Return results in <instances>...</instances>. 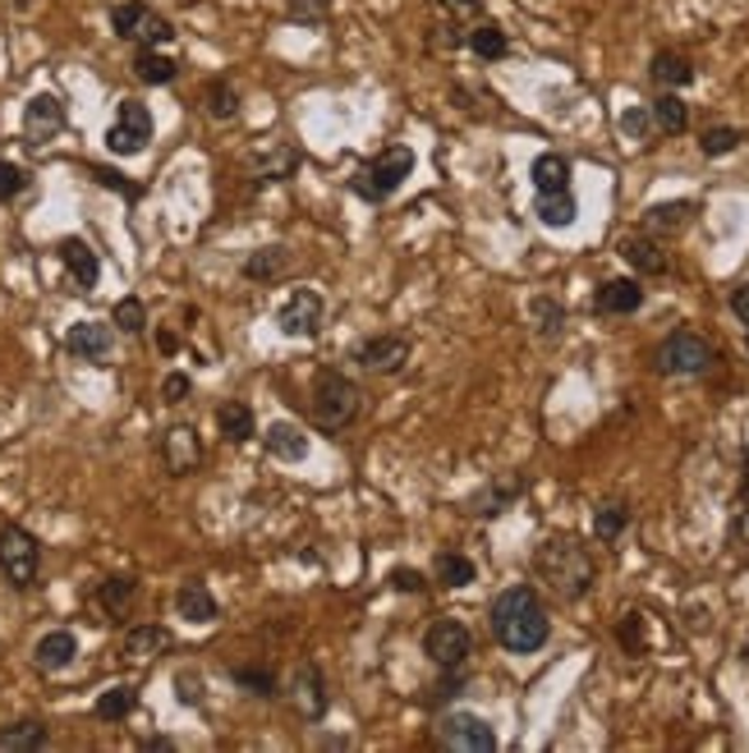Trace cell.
I'll return each instance as SVG.
<instances>
[{
	"mask_svg": "<svg viewBox=\"0 0 749 753\" xmlns=\"http://www.w3.org/2000/svg\"><path fill=\"white\" fill-rule=\"evenodd\" d=\"M493 634H497V644L515 657H529L547 644V634H552V620H547V607L538 602L534 588H506L497 602H493Z\"/></svg>",
	"mask_w": 749,
	"mask_h": 753,
	"instance_id": "1",
	"label": "cell"
},
{
	"mask_svg": "<svg viewBox=\"0 0 749 753\" xmlns=\"http://www.w3.org/2000/svg\"><path fill=\"white\" fill-rule=\"evenodd\" d=\"M534 575L556 593V597H584L593 588V560L588 551L575 542V538H547L538 551H534Z\"/></svg>",
	"mask_w": 749,
	"mask_h": 753,
	"instance_id": "2",
	"label": "cell"
},
{
	"mask_svg": "<svg viewBox=\"0 0 749 753\" xmlns=\"http://www.w3.org/2000/svg\"><path fill=\"white\" fill-rule=\"evenodd\" d=\"M415 175V153H409L405 143H391L387 153H378L372 157L354 179H350V188L359 198H368V203H382V198H391L396 188Z\"/></svg>",
	"mask_w": 749,
	"mask_h": 753,
	"instance_id": "3",
	"label": "cell"
},
{
	"mask_svg": "<svg viewBox=\"0 0 749 753\" xmlns=\"http://www.w3.org/2000/svg\"><path fill=\"white\" fill-rule=\"evenodd\" d=\"M359 413V391H354V382H346L341 372H331V368H322L318 376H313V419H318V428L322 432H341L350 419Z\"/></svg>",
	"mask_w": 749,
	"mask_h": 753,
	"instance_id": "4",
	"label": "cell"
},
{
	"mask_svg": "<svg viewBox=\"0 0 749 753\" xmlns=\"http://www.w3.org/2000/svg\"><path fill=\"white\" fill-rule=\"evenodd\" d=\"M713 359H718V350L708 345L699 331H671L653 354L662 376H699V372L713 368Z\"/></svg>",
	"mask_w": 749,
	"mask_h": 753,
	"instance_id": "5",
	"label": "cell"
},
{
	"mask_svg": "<svg viewBox=\"0 0 749 753\" xmlns=\"http://www.w3.org/2000/svg\"><path fill=\"white\" fill-rule=\"evenodd\" d=\"M110 28H116V37H125V42H134V47H166L171 32H175L153 6H143V0H125V6L110 10Z\"/></svg>",
	"mask_w": 749,
	"mask_h": 753,
	"instance_id": "6",
	"label": "cell"
},
{
	"mask_svg": "<svg viewBox=\"0 0 749 753\" xmlns=\"http://www.w3.org/2000/svg\"><path fill=\"white\" fill-rule=\"evenodd\" d=\"M37 565H42V551H37V538L19 524L0 529V570L14 588H32L37 584Z\"/></svg>",
	"mask_w": 749,
	"mask_h": 753,
	"instance_id": "7",
	"label": "cell"
},
{
	"mask_svg": "<svg viewBox=\"0 0 749 753\" xmlns=\"http://www.w3.org/2000/svg\"><path fill=\"white\" fill-rule=\"evenodd\" d=\"M147 143H153V110H147L143 101H120L116 120H110V129H106V147L116 157H138Z\"/></svg>",
	"mask_w": 749,
	"mask_h": 753,
	"instance_id": "8",
	"label": "cell"
},
{
	"mask_svg": "<svg viewBox=\"0 0 749 753\" xmlns=\"http://www.w3.org/2000/svg\"><path fill=\"white\" fill-rule=\"evenodd\" d=\"M424 653H428L441 671H460V666L469 662V653H474V638H469V629H465L460 620H437V625H428V634H424Z\"/></svg>",
	"mask_w": 749,
	"mask_h": 753,
	"instance_id": "9",
	"label": "cell"
},
{
	"mask_svg": "<svg viewBox=\"0 0 749 753\" xmlns=\"http://www.w3.org/2000/svg\"><path fill=\"white\" fill-rule=\"evenodd\" d=\"M437 735L456 753H493L497 749V731L483 717H474V712H451V717H441Z\"/></svg>",
	"mask_w": 749,
	"mask_h": 753,
	"instance_id": "10",
	"label": "cell"
},
{
	"mask_svg": "<svg viewBox=\"0 0 749 753\" xmlns=\"http://www.w3.org/2000/svg\"><path fill=\"white\" fill-rule=\"evenodd\" d=\"M322 313H327V304H322L318 290H294L276 309V326H281V335L309 341V335H318V326H322Z\"/></svg>",
	"mask_w": 749,
	"mask_h": 753,
	"instance_id": "11",
	"label": "cell"
},
{
	"mask_svg": "<svg viewBox=\"0 0 749 753\" xmlns=\"http://www.w3.org/2000/svg\"><path fill=\"white\" fill-rule=\"evenodd\" d=\"M60 129H65V101L56 92H37L23 106V143L47 147L51 138H60Z\"/></svg>",
	"mask_w": 749,
	"mask_h": 753,
	"instance_id": "12",
	"label": "cell"
},
{
	"mask_svg": "<svg viewBox=\"0 0 749 753\" xmlns=\"http://www.w3.org/2000/svg\"><path fill=\"white\" fill-rule=\"evenodd\" d=\"M110 345H116V331L106 322H74L65 331V350L74 359H88V363H106L110 359Z\"/></svg>",
	"mask_w": 749,
	"mask_h": 753,
	"instance_id": "13",
	"label": "cell"
},
{
	"mask_svg": "<svg viewBox=\"0 0 749 753\" xmlns=\"http://www.w3.org/2000/svg\"><path fill=\"white\" fill-rule=\"evenodd\" d=\"M644 304V285L634 276H616V281H603L593 294V309L603 317H625V313H640Z\"/></svg>",
	"mask_w": 749,
	"mask_h": 753,
	"instance_id": "14",
	"label": "cell"
},
{
	"mask_svg": "<svg viewBox=\"0 0 749 753\" xmlns=\"http://www.w3.org/2000/svg\"><path fill=\"white\" fill-rule=\"evenodd\" d=\"M354 359L363 372H400L409 359V341L405 335H378V341H363L354 350Z\"/></svg>",
	"mask_w": 749,
	"mask_h": 753,
	"instance_id": "15",
	"label": "cell"
},
{
	"mask_svg": "<svg viewBox=\"0 0 749 753\" xmlns=\"http://www.w3.org/2000/svg\"><path fill=\"white\" fill-rule=\"evenodd\" d=\"M198 456H203V446H198V432H194L189 423L166 428V437H162V460H166L171 473H189V469H198Z\"/></svg>",
	"mask_w": 749,
	"mask_h": 753,
	"instance_id": "16",
	"label": "cell"
},
{
	"mask_svg": "<svg viewBox=\"0 0 749 753\" xmlns=\"http://www.w3.org/2000/svg\"><path fill=\"white\" fill-rule=\"evenodd\" d=\"M60 262H65V272H69V281H74V290H97V276H101V262H97V253L79 239V235H69V239H60Z\"/></svg>",
	"mask_w": 749,
	"mask_h": 753,
	"instance_id": "17",
	"label": "cell"
},
{
	"mask_svg": "<svg viewBox=\"0 0 749 753\" xmlns=\"http://www.w3.org/2000/svg\"><path fill=\"white\" fill-rule=\"evenodd\" d=\"M519 492H524V478H519V473H502V478H493L488 487H483V492H474L469 510L483 515V519H493V515H502L506 506H515Z\"/></svg>",
	"mask_w": 749,
	"mask_h": 753,
	"instance_id": "18",
	"label": "cell"
},
{
	"mask_svg": "<svg viewBox=\"0 0 749 753\" xmlns=\"http://www.w3.org/2000/svg\"><path fill=\"white\" fill-rule=\"evenodd\" d=\"M290 698H294V707L304 712L309 722H318L322 712H327V685H322V671H318V666H299L294 685H290Z\"/></svg>",
	"mask_w": 749,
	"mask_h": 753,
	"instance_id": "19",
	"label": "cell"
},
{
	"mask_svg": "<svg viewBox=\"0 0 749 753\" xmlns=\"http://www.w3.org/2000/svg\"><path fill=\"white\" fill-rule=\"evenodd\" d=\"M74 653H79V638H74L69 629H51V634L37 638L32 662H37V671H65L74 662Z\"/></svg>",
	"mask_w": 749,
	"mask_h": 753,
	"instance_id": "20",
	"label": "cell"
},
{
	"mask_svg": "<svg viewBox=\"0 0 749 753\" xmlns=\"http://www.w3.org/2000/svg\"><path fill=\"white\" fill-rule=\"evenodd\" d=\"M262 441H268V456L281 460V464H299V460L309 456V437L299 432L294 423H281V419L262 432Z\"/></svg>",
	"mask_w": 749,
	"mask_h": 753,
	"instance_id": "21",
	"label": "cell"
},
{
	"mask_svg": "<svg viewBox=\"0 0 749 753\" xmlns=\"http://www.w3.org/2000/svg\"><path fill=\"white\" fill-rule=\"evenodd\" d=\"M621 257L630 262L634 272H644V276H662L667 272V253L658 248L653 235H625L621 239Z\"/></svg>",
	"mask_w": 749,
	"mask_h": 753,
	"instance_id": "22",
	"label": "cell"
},
{
	"mask_svg": "<svg viewBox=\"0 0 749 753\" xmlns=\"http://www.w3.org/2000/svg\"><path fill=\"white\" fill-rule=\"evenodd\" d=\"M175 616H184L189 625H212L216 620V597L207 593V584H184L175 593Z\"/></svg>",
	"mask_w": 749,
	"mask_h": 753,
	"instance_id": "23",
	"label": "cell"
},
{
	"mask_svg": "<svg viewBox=\"0 0 749 753\" xmlns=\"http://www.w3.org/2000/svg\"><path fill=\"white\" fill-rule=\"evenodd\" d=\"M694 221V203H658V207H649V216H644V231L658 239V235H677V231H685V225Z\"/></svg>",
	"mask_w": 749,
	"mask_h": 753,
	"instance_id": "24",
	"label": "cell"
},
{
	"mask_svg": "<svg viewBox=\"0 0 749 753\" xmlns=\"http://www.w3.org/2000/svg\"><path fill=\"white\" fill-rule=\"evenodd\" d=\"M534 212H538L543 225H552V231H566V225H575V216H580V203H575L571 188H561V194H538Z\"/></svg>",
	"mask_w": 749,
	"mask_h": 753,
	"instance_id": "25",
	"label": "cell"
},
{
	"mask_svg": "<svg viewBox=\"0 0 749 753\" xmlns=\"http://www.w3.org/2000/svg\"><path fill=\"white\" fill-rule=\"evenodd\" d=\"M529 175H534L538 194H561V188H571V162L561 157V153H543Z\"/></svg>",
	"mask_w": 749,
	"mask_h": 753,
	"instance_id": "26",
	"label": "cell"
},
{
	"mask_svg": "<svg viewBox=\"0 0 749 753\" xmlns=\"http://www.w3.org/2000/svg\"><path fill=\"white\" fill-rule=\"evenodd\" d=\"M653 84H662V88H690L694 84V65L681 51H658L653 56Z\"/></svg>",
	"mask_w": 749,
	"mask_h": 753,
	"instance_id": "27",
	"label": "cell"
},
{
	"mask_svg": "<svg viewBox=\"0 0 749 753\" xmlns=\"http://www.w3.org/2000/svg\"><path fill=\"white\" fill-rule=\"evenodd\" d=\"M432 575H437V584H441V588H469V584L478 579L474 560H469V556H460V551H441V556H437V565H432Z\"/></svg>",
	"mask_w": 749,
	"mask_h": 753,
	"instance_id": "28",
	"label": "cell"
},
{
	"mask_svg": "<svg viewBox=\"0 0 749 753\" xmlns=\"http://www.w3.org/2000/svg\"><path fill=\"white\" fill-rule=\"evenodd\" d=\"M216 428L226 441H249L253 437V409L244 400H226L216 409Z\"/></svg>",
	"mask_w": 749,
	"mask_h": 753,
	"instance_id": "29",
	"label": "cell"
},
{
	"mask_svg": "<svg viewBox=\"0 0 749 753\" xmlns=\"http://www.w3.org/2000/svg\"><path fill=\"white\" fill-rule=\"evenodd\" d=\"M134 74L143 84H171L175 74H179V65L171 60V56H162L157 47H138V56H134Z\"/></svg>",
	"mask_w": 749,
	"mask_h": 753,
	"instance_id": "30",
	"label": "cell"
},
{
	"mask_svg": "<svg viewBox=\"0 0 749 753\" xmlns=\"http://www.w3.org/2000/svg\"><path fill=\"white\" fill-rule=\"evenodd\" d=\"M134 593H138V584H134V579H125V575H116V579H106V584L97 588V607H101L110 620H120V616L129 612Z\"/></svg>",
	"mask_w": 749,
	"mask_h": 753,
	"instance_id": "31",
	"label": "cell"
},
{
	"mask_svg": "<svg viewBox=\"0 0 749 753\" xmlns=\"http://www.w3.org/2000/svg\"><path fill=\"white\" fill-rule=\"evenodd\" d=\"M290 267V253L281 248V244H268V248H257L249 262H244V276L249 281H272V276H281Z\"/></svg>",
	"mask_w": 749,
	"mask_h": 753,
	"instance_id": "32",
	"label": "cell"
},
{
	"mask_svg": "<svg viewBox=\"0 0 749 753\" xmlns=\"http://www.w3.org/2000/svg\"><path fill=\"white\" fill-rule=\"evenodd\" d=\"M47 726H37V722H19V726H6L0 731V749H10V753H37V749H47Z\"/></svg>",
	"mask_w": 749,
	"mask_h": 753,
	"instance_id": "33",
	"label": "cell"
},
{
	"mask_svg": "<svg viewBox=\"0 0 749 753\" xmlns=\"http://www.w3.org/2000/svg\"><path fill=\"white\" fill-rule=\"evenodd\" d=\"M469 51H474L478 60H502V56L510 51V37H506L497 23H478V28L469 32Z\"/></svg>",
	"mask_w": 749,
	"mask_h": 753,
	"instance_id": "34",
	"label": "cell"
},
{
	"mask_svg": "<svg viewBox=\"0 0 749 753\" xmlns=\"http://www.w3.org/2000/svg\"><path fill=\"white\" fill-rule=\"evenodd\" d=\"M653 125H658L662 134H685V125H690L685 101H681L677 92H662V97L653 101Z\"/></svg>",
	"mask_w": 749,
	"mask_h": 753,
	"instance_id": "35",
	"label": "cell"
},
{
	"mask_svg": "<svg viewBox=\"0 0 749 753\" xmlns=\"http://www.w3.org/2000/svg\"><path fill=\"white\" fill-rule=\"evenodd\" d=\"M625 524H630V510L621 501H603L593 515V534H597V542H616L625 534Z\"/></svg>",
	"mask_w": 749,
	"mask_h": 753,
	"instance_id": "36",
	"label": "cell"
},
{
	"mask_svg": "<svg viewBox=\"0 0 749 753\" xmlns=\"http://www.w3.org/2000/svg\"><path fill=\"white\" fill-rule=\"evenodd\" d=\"M166 644H171V634L157 629V625H138V629L125 634V653H129V657H153V653H162Z\"/></svg>",
	"mask_w": 749,
	"mask_h": 753,
	"instance_id": "37",
	"label": "cell"
},
{
	"mask_svg": "<svg viewBox=\"0 0 749 753\" xmlns=\"http://www.w3.org/2000/svg\"><path fill=\"white\" fill-rule=\"evenodd\" d=\"M93 712H97L101 722H125L129 712H134V690H129V685H110V690L97 698Z\"/></svg>",
	"mask_w": 749,
	"mask_h": 753,
	"instance_id": "38",
	"label": "cell"
},
{
	"mask_svg": "<svg viewBox=\"0 0 749 753\" xmlns=\"http://www.w3.org/2000/svg\"><path fill=\"white\" fill-rule=\"evenodd\" d=\"M294 166H299V153H294V147H272V153H262V157H257V175H262V179H290Z\"/></svg>",
	"mask_w": 749,
	"mask_h": 753,
	"instance_id": "39",
	"label": "cell"
},
{
	"mask_svg": "<svg viewBox=\"0 0 749 753\" xmlns=\"http://www.w3.org/2000/svg\"><path fill=\"white\" fill-rule=\"evenodd\" d=\"M207 110L216 120H235L240 116V92L226 84V79H216L212 88H207Z\"/></svg>",
	"mask_w": 749,
	"mask_h": 753,
	"instance_id": "40",
	"label": "cell"
},
{
	"mask_svg": "<svg viewBox=\"0 0 749 753\" xmlns=\"http://www.w3.org/2000/svg\"><path fill=\"white\" fill-rule=\"evenodd\" d=\"M110 322H116L125 335H143L147 331V309H143V299H120L116 304V313H110Z\"/></svg>",
	"mask_w": 749,
	"mask_h": 753,
	"instance_id": "41",
	"label": "cell"
},
{
	"mask_svg": "<svg viewBox=\"0 0 749 753\" xmlns=\"http://www.w3.org/2000/svg\"><path fill=\"white\" fill-rule=\"evenodd\" d=\"M529 313H534L538 335H556V331H561V322H566V309H561L556 299H547V294H538V299H534Z\"/></svg>",
	"mask_w": 749,
	"mask_h": 753,
	"instance_id": "42",
	"label": "cell"
},
{
	"mask_svg": "<svg viewBox=\"0 0 749 753\" xmlns=\"http://www.w3.org/2000/svg\"><path fill=\"white\" fill-rule=\"evenodd\" d=\"M699 147H703V157H727V153H736V147H740V129L718 125V129H708L699 138Z\"/></svg>",
	"mask_w": 749,
	"mask_h": 753,
	"instance_id": "43",
	"label": "cell"
},
{
	"mask_svg": "<svg viewBox=\"0 0 749 753\" xmlns=\"http://www.w3.org/2000/svg\"><path fill=\"white\" fill-rule=\"evenodd\" d=\"M235 685L249 690V694H257V698H272V694L281 690L272 671H253V666H240V671H235Z\"/></svg>",
	"mask_w": 749,
	"mask_h": 753,
	"instance_id": "44",
	"label": "cell"
},
{
	"mask_svg": "<svg viewBox=\"0 0 749 753\" xmlns=\"http://www.w3.org/2000/svg\"><path fill=\"white\" fill-rule=\"evenodd\" d=\"M616 638H621V648H625L630 657H640V653H644V616L630 612V616L616 625Z\"/></svg>",
	"mask_w": 749,
	"mask_h": 753,
	"instance_id": "45",
	"label": "cell"
},
{
	"mask_svg": "<svg viewBox=\"0 0 749 753\" xmlns=\"http://www.w3.org/2000/svg\"><path fill=\"white\" fill-rule=\"evenodd\" d=\"M23 184H28V175H23L14 162H0V203L19 198V194H23Z\"/></svg>",
	"mask_w": 749,
	"mask_h": 753,
	"instance_id": "46",
	"label": "cell"
},
{
	"mask_svg": "<svg viewBox=\"0 0 749 753\" xmlns=\"http://www.w3.org/2000/svg\"><path fill=\"white\" fill-rule=\"evenodd\" d=\"M649 129H653V110H644V106H634L621 116V134H630V138H649Z\"/></svg>",
	"mask_w": 749,
	"mask_h": 753,
	"instance_id": "47",
	"label": "cell"
},
{
	"mask_svg": "<svg viewBox=\"0 0 749 753\" xmlns=\"http://www.w3.org/2000/svg\"><path fill=\"white\" fill-rule=\"evenodd\" d=\"M290 19L294 23H322L327 19V0H290Z\"/></svg>",
	"mask_w": 749,
	"mask_h": 753,
	"instance_id": "48",
	"label": "cell"
},
{
	"mask_svg": "<svg viewBox=\"0 0 749 753\" xmlns=\"http://www.w3.org/2000/svg\"><path fill=\"white\" fill-rule=\"evenodd\" d=\"M162 400H166V404L189 400V376H184V372H171L166 382H162Z\"/></svg>",
	"mask_w": 749,
	"mask_h": 753,
	"instance_id": "49",
	"label": "cell"
},
{
	"mask_svg": "<svg viewBox=\"0 0 749 753\" xmlns=\"http://www.w3.org/2000/svg\"><path fill=\"white\" fill-rule=\"evenodd\" d=\"M391 584H396L400 593H419V588H424V575L409 570V565H400V570H391Z\"/></svg>",
	"mask_w": 749,
	"mask_h": 753,
	"instance_id": "50",
	"label": "cell"
},
{
	"mask_svg": "<svg viewBox=\"0 0 749 753\" xmlns=\"http://www.w3.org/2000/svg\"><path fill=\"white\" fill-rule=\"evenodd\" d=\"M437 6H441V10H451V14H460V19H465V14H478V10H483V0H437Z\"/></svg>",
	"mask_w": 749,
	"mask_h": 753,
	"instance_id": "51",
	"label": "cell"
},
{
	"mask_svg": "<svg viewBox=\"0 0 749 753\" xmlns=\"http://www.w3.org/2000/svg\"><path fill=\"white\" fill-rule=\"evenodd\" d=\"M93 175H97L101 184H110V188H120V194H129V198H138V188H134V184H125V179H120L116 170H93Z\"/></svg>",
	"mask_w": 749,
	"mask_h": 753,
	"instance_id": "52",
	"label": "cell"
},
{
	"mask_svg": "<svg viewBox=\"0 0 749 753\" xmlns=\"http://www.w3.org/2000/svg\"><path fill=\"white\" fill-rule=\"evenodd\" d=\"M731 313H736V317L749 326V285H740V290L731 294Z\"/></svg>",
	"mask_w": 749,
	"mask_h": 753,
	"instance_id": "53",
	"label": "cell"
},
{
	"mask_svg": "<svg viewBox=\"0 0 749 753\" xmlns=\"http://www.w3.org/2000/svg\"><path fill=\"white\" fill-rule=\"evenodd\" d=\"M157 345H162V354H175V350H179V335H175V331H162Z\"/></svg>",
	"mask_w": 749,
	"mask_h": 753,
	"instance_id": "54",
	"label": "cell"
},
{
	"mask_svg": "<svg viewBox=\"0 0 749 753\" xmlns=\"http://www.w3.org/2000/svg\"><path fill=\"white\" fill-rule=\"evenodd\" d=\"M740 487H745V497H749V446H745V473H740Z\"/></svg>",
	"mask_w": 749,
	"mask_h": 753,
	"instance_id": "55",
	"label": "cell"
},
{
	"mask_svg": "<svg viewBox=\"0 0 749 753\" xmlns=\"http://www.w3.org/2000/svg\"><path fill=\"white\" fill-rule=\"evenodd\" d=\"M745 350H749V341H745Z\"/></svg>",
	"mask_w": 749,
	"mask_h": 753,
	"instance_id": "56",
	"label": "cell"
}]
</instances>
